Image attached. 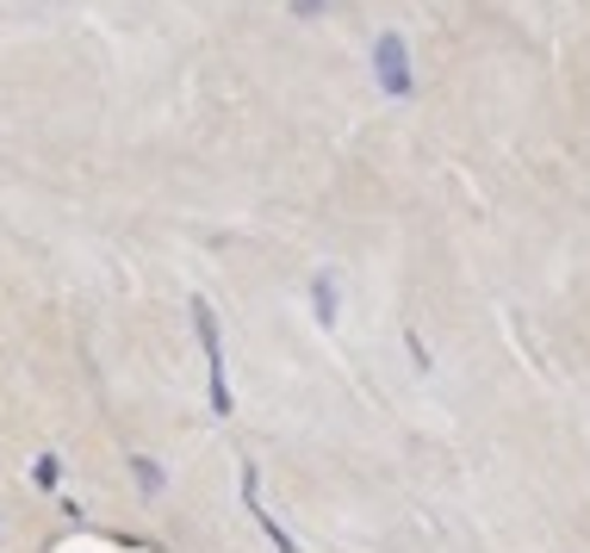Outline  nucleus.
Instances as JSON below:
<instances>
[{
    "label": "nucleus",
    "instance_id": "1",
    "mask_svg": "<svg viewBox=\"0 0 590 553\" xmlns=\"http://www.w3.org/2000/svg\"><path fill=\"white\" fill-rule=\"evenodd\" d=\"M373 75H379V94L386 100H410L417 75H410V44H404L398 32H379V44H373Z\"/></svg>",
    "mask_w": 590,
    "mask_h": 553
},
{
    "label": "nucleus",
    "instance_id": "2",
    "mask_svg": "<svg viewBox=\"0 0 590 553\" xmlns=\"http://www.w3.org/2000/svg\"><path fill=\"white\" fill-rule=\"evenodd\" d=\"M193 324H200V342H205V367H212V411L224 417L231 411V386H224V348H217V317L205 299H193Z\"/></svg>",
    "mask_w": 590,
    "mask_h": 553
},
{
    "label": "nucleus",
    "instance_id": "3",
    "mask_svg": "<svg viewBox=\"0 0 590 553\" xmlns=\"http://www.w3.org/2000/svg\"><path fill=\"white\" fill-rule=\"evenodd\" d=\"M317 317L336 324V286H329V280H317Z\"/></svg>",
    "mask_w": 590,
    "mask_h": 553
},
{
    "label": "nucleus",
    "instance_id": "4",
    "mask_svg": "<svg viewBox=\"0 0 590 553\" xmlns=\"http://www.w3.org/2000/svg\"><path fill=\"white\" fill-rule=\"evenodd\" d=\"M138 479H143V491H162V467H150V460H138Z\"/></svg>",
    "mask_w": 590,
    "mask_h": 553
}]
</instances>
